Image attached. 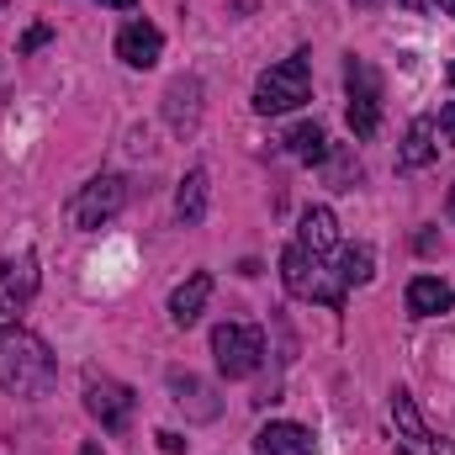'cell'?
<instances>
[{"label":"cell","instance_id":"obj_1","mask_svg":"<svg viewBox=\"0 0 455 455\" xmlns=\"http://www.w3.org/2000/svg\"><path fill=\"white\" fill-rule=\"evenodd\" d=\"M59 365H53V349L37 339L32 329H5L0 334V387L11 397H48Z\"/></svg>","mask_w":455,"mask_h":455},{"label":"cell","instance_id":"obj_2","mask_svg":"<svg viewBox=\"0 0 455 455\" xmlns=\"http://www.w3.org/2000/svg\"><path fill=\"white\" fill-rule=\"evenodd\" d=\"M281 281H286L291 297L323 302V307L344 313V291H349V286L339 281V270H334L323 254H313V249H302V243H286V254H281Z\"/></svg>","mask_w":455,"mask_h":455},{"label":"cell","instance_id":"obj_3","mask_svg":"<svg viewBox=\"0 0 455 455\" xmlns=\"http://www.w3.org/2000/svg\"><path fill=\"white\" fill-rule=\"evenodd\" d=\"M313 96V53L297 48L291 59L270 64L254 85V112L259 116H281V112H297L302 101Z\"/></svg>","mask_w":455,"mask_h":455},{"label":"cell","instance_id":"obj_4","mask_svg":"<svg viewBox=\"0 0 455 455\" xmlns=\"http://www.w3.org/2000/svg\"><path fill=\"white\" fill-rule=\"evenodd\" d=\"M127 207V180L122 175H91L69 202H64V218L69 228H80V233H96V228H107Z\"/></svg>","mask_w":455,"mask_h":455},{"label":"cell","instance_id":"obj_5","mask_svg":"<svg viewBox=\"0 0 455 455\" xmlns=\"http://www.w3.org/2000/svg\"><path fill=\"white\" fill-rule=\"evenodd\" d=\"M344 116H349V132L355 138H376L381 127V75L365 64V59H344Z\"/></svg>","mask_w":455,"mask_h":455},{"label":"cell","instance_id":"obj_6","mask_svg":"<svg viewBox=\"0 0 455 455\" xmlns=\"http://www.w3.org/2000/svg\"><path fill=\"white\" fill-rule=\"evenodd\" d=\"M212 355H218V371L228 381H243L265 365V334L249 329V323H218L212 329Z\"/></svg>","mask_w":455,"mask_h":455},{"label":"cell","instance_id":"obj_7","mask_svg":"<svg viewBox=\"0 0 455 455\" xmlns=\"http://www.w3.org/2000/svg\"><path fill=\"white\" fill-rule=\"evenodd\" d=\"M392 429H397L403 455H455V445L445 435H429V429H424L419 403H413L408 392H392Z\"/></svg>","mask_w":455,"mask_h":455},{"label":"cell","instance_id":"obj_8","mask_svg":"<svg viewBox=\"0 0 455 455\" xmlns=\"http://www.w3.org/2000/svg\"><path fill=\"white\" fill-rule=\"evenodd\" d=\"M85 408H91V419H101V429L122 435V429L132 424L138 397H132V387H122L112 376H91V381H85Z\"/></svg>","mask_w":455,"mask_h":455},{"label":"cell","instance_id":"obj_9","mask_svg":"<svg viewBox=\"0 0 455 455\" xmlns=\"http://www.w3.org/2000/svg\"><path fill=\"white\" fill-rule=\"evenodd\" d=\"M159 53H164V32H159L154 21H127V27L116 32V59H122L127 69H154Z\"/></svg>","mask_w":455,"mask_h":455},{"label":"cell","instance_id":"obj_10","mask_svg":"<svg viewBox=\"0 0 455 455\" xmlns=\"http://www.w3.org/2000/svg\"><path fill=\"white\" fill-rule=\"evenodd\" d=\"M254 455H318V440H313V429H302L291 419H275L254 435Z\"/></svg>","mask_w":455,"mask_h":455},{"label":"cell","instance_id":"obj_11","mask_svg":"<svg viewBox=\"0 0 455 455\" xmlns=\"http://www.w3.org/2000/svg\"><path fill=\"white\" fill-rule=\"evenodd\" d=\"M207 297H212V275H207V270H191V275L170 291V323H175V329H191V323L202 318Z\"/></svg>","mask_w":455,"mask_h":455},{"label":"cell","instance_id":"obj_12","mask_svg":"<svg viewBox=\"0 0 455 455\" xmlns=\"http://www.w3.org/2000/svg\"><path fill=\"white\" fill-rule=\"evenodd\" d=\"M408 313L413 318H445V313H455V291L435 275H413L408 281Z\"/></svg>","mask_w":455,"mask_h":455},{"label":"cell","instance_id":"obj_13","mask_svg":"<svg viewBox=\"0 0 455 455\" xmlns=\"http://www.w3.org/2000/svg\"><path fill=\"white\" fill-rule=\"evenodd\" d=\"M435 159H440V143H435V112H429L408 127V138H403V148H397V170H424V164H435Z\"/></svg>","mask_w":455,"mask_h":455},{"label":"cell","instance_id":"obj_14","mask_svg":"<svg viewBox=\"0 0 455 455\" xmlns=\"http://www.w3.org/2000/svg\"><path fill=\"white\" fill-rule=\"evenodd\" d=\"M164 116H170V127L175 132H191L196 127V116H202V80H175L170 91H164Z\"/></svg>","mask_w":455,"mask_h":455},{"label":"cell","instance_id":"obj_15","mask_svg":"<svg viewBox=\"0 0 455 455\" xmlns=\"http://www.w3.org/2000/svg\"><path fill=\"white\" fill-rule=\"evenodd\" d=\"M297 243L329 259V254L339 249V223H334V212H329V207H307V212H302V228H297Z\"/></svg>","mask_w":455,"mask_h":455},{"label":"cell","instance_id":"obj_16","mask_svg":"<svg viewBox=\"0 0 455 455\" xmlns=\"http://www.w3.org/2000/svg\"><path fill=\"white\" fill-rule=\"evenodd\" d=\"M170 392H175V403H180V408H191L196 419H218L212 387H207V381H196L191 371H170Z\"/></svg>","mask_w":455,"mask_h":455},{"label":"cell","instance_id":"obj_17","mask_svg":"<svg viewBox=\"0 0 455 455\" xmlns=\"http://www.w3.org/2000/svg\"><path fill=\"white\" fill-rule=\"evenodd\" d=\"M175 218L186 228H196L207 218V170H191V175L180 180V191H175Z\"/></svg>","mask_w":455,"mask_h":455},{"label":"cell","instance_id":"obj_18","mask_svg":"<svg viewBox=\"0 0 455 455\" xmlns=\"http://www.w3.org/2000/svg\"><path fill=\"white\" fill-rule=\"evenodd\" d=\"M339 259H334V270H339L344 286H365L371 275H376V249L371 243H344V249H334Z\"/></svg>","mask_w":455,"mask_h":455},{"label":"cell","instance_id":"obj_19","mask_svg":"<svg viewBox=\"0 0 455 455\" xmlns=\"http://www.w3.org/2000/svg\"><path fill=\"white\" fill-rule=\"evenodd\" d=\"M286 148H291L302 164H323V159H329V132H323L318 122H297V127L286 132Z\"/></svg>","mask_w":455,"mask_h":455},{"label":"cell","instance_id":"obj_20","mask_svg":"<svg viewBox=\"0 0 455 455\" xmlns=\"http://www.w3.org/2000/svg\"><path fill=\"white\" fill-rule=\"evenodd\" d=\"M0 275H5V286H11V297H16L21 307L37 297V259H32V254H16V259H5V265H0Z\"/></svg>","mask_w":455,"mask_h":455},{"label":"cell","instance_id":"obj_21","mask_svg":"<svg viewBox=\"0 0 455 455\" xmlns=\"http://www.w3.org/2000/svg\"><path fill=\"white\" fill-rule=\"evenodd\" d=\"M435 143H440V154L455 148V101H445V112L435 116Z\"/></svg>","mask_w":455,"mask_h":455},{"label":"cell","instance_id":"obj_22","mask_svg":"<svg viewBox=\"0 0 455 455\" xmlns=\"http://www.w3.org/2000/svg\"><path fill=\"white\" fill-rule=\"evenodd\" d=\"M48 37H53V27H48V21H32V27L21 32V43H16V53H37V48H43Z\"/></svg>","mask_w":455,"mask_h":455},{"label":"cell","instance_id":"obj_23","mask_svg":"<svg viewBox=\"0 0 455 455\" xmlns=\"http://www.w3.org/2000/svg\"><path fill=\"white\" fill-rule=\"evenodd\" d=\"M16 313H21V302L11 297V286H5V275H0V334L16 329Z\"/></svg>","mask_w":455,"mask_h":455},{"label":"cell","instance_id":"obj_24","mask_svg":"<svg viewBox=\"0 0 455 455\" xmlns=\"http://www.w3.org/2000/svg\"><path fill=\"white\" fill-rule=\"evenodd\" d=\"M159 445H164V451H170V455H180V451H186V440H180V435H170V429L159 435Z\"/></svg>","mask_w":455,"mask_h":455},{"label":"cell","instance_id":"obj_25","mask_svg":"<svg viewBox=\"0 0 455 455\" xmlns=\"http://www.w3.org/2000/svg\"><path fill=\"white\" fill-rule=\"evenodd\" d=\"M101 5H112V11H132L138 0H101Z\"/></svg>","mask_w":455,"mask_h":455},{"label":"cell","instance_id":"obj_26","mask_svg":"<svg viewBox=\"0 0 455 455\" xmlns=\"http://www.w3.org/2000/svg\"><path fill=\"white\" fill-rule=\"evenodd\" d=\"M435 5H440V11H451V16H455V0H435Z\"/></svg>","mask_w":455,"mask_h":455},{"label":"cell","instance_id":"obj_27","mask_svg":"<svg viewBox=\"0 0 455 455\" xmlns=\"http://www.w3.org/2000/svg\"><path fill=\"white\" fill-rule=\"evenodd\" d=\"M80 455H101V445H96V440H91V445H85V451H80Z\"/></svg>","mask_w":455,"mask_h":455},{"label":"cell","instance_id":"obj_28","mask_svg":"<svg viewBox=\"0 0 455 455\" xmlns=\"http://www.w3.org/2000/svg\"><path fill=\"white\" fill-rule=\"evenodd\" d=\"M403 5H408V11H424V0H403Z\"/></svg>","mask_w":455,"mask_h":455},{"label":"cell","instance_id":"obj_29","mask_svg":"<svg viewBox=\"0 0 455 455\" xmlns=\"http://www.w3.org/2000/svg\"><path fill=\"white\" fill-rule=\"evenodd\" d=\"M451 218H455V191H451Z\"/></svg>","mask_w":455,"mask_h":455},{"label":"cell","instance_id":"obj_30","mask_svg":"<svg viewBox=\"0 0 455 455\" xmlns=\"http://www.w3.org/2000/svg\"><path fill=\"white\" fill-rule=\"evenodd\" d=\"M355 5H376V0H355Z\"/></svg>","mask_w":455,"mask_h":455},{"label":"cell","instance_id":"obj_31","mask_svg":"<svg viewBox=\"0 0 455 455\" xmlns=\"http://www.w3.org/2000/svg\"><path fill=\"white\" fill-rule=\"evenodd\" d=\"M451 80H455V64H451Z\"/></svg>","mask_w":455,"mask_h":455},{"label":"cell","instance_id":"obj_32","mask_svg":"<svg viewBox=\"0 0 455 455\" xmlns=\"http://www.w3.org/2000/svg\"><path fill=\"white\" fill-rule=\"evenodd\" d=\"M0 5H5V0H0Z\"/></svg>","mask_w":455,"mask_h":455}]
</instances>
